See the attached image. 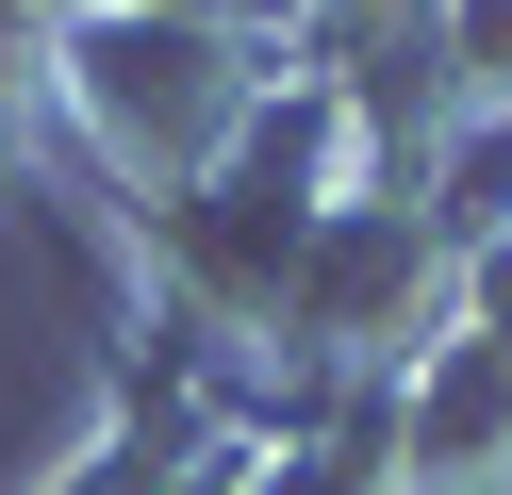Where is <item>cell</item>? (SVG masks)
<instances>
[{
  "mask_svg": "<svg viewBox=\"0 0 512 495\" xmlns=\"http://www.w3.org/2000/svg\"><path fill=\"white\" fill-rule=\"evenodd\" d=\"M265 83H281V33L232 17V0H100V17H67V50H50V149H67L116 215H149V198H182L248 132Z\"/></svg>",
  "mask_w": 512,
  "mask_h": 495,
  "instance_id": "6da1fadb",
  "label": "cell"
},
{
  "mask_svg": "<svg viewBox=\"0 0 512 495\" xmlns=\"http://www.w3.org/2000/svg\"><path fill=\"white\" fill-rule=\"evenodd\" d=\"M397 462H413V495H512V330L446 314L397 363Z\"/></svg>",
  "mask_w": 512,
  "mask_h": 495,
  "instance_id": "7a4b0ae2",
  "label": "cell"
}]
</instances>
